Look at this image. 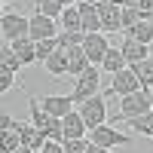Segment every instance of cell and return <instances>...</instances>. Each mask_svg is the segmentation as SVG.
<instances>
[{"label": "cell", "instance_id": "4", "mask_svg": "<svg viewBox=\"0 0 153 153\" xmlns=\"http://www.w3.org/2000/svg\"><path fill=\"white\" fill-rule=\"evenodd\" d=\"M80 113H83V120H86V126H89V132L107 123V104H104V98H101V95L83 101V104H80Z\"/></svg>", "mask_w": 153, "mask_h": 153}, {"label": "cell", "instance_id": "24", "mask_svg": "<svg viewBox=\"0 0 153 153\" xmlns=\"http://www.w3.org/2000/svg\"><path fill=\"white\" fill-rule=\"evenodd\" d=\"M0 68H9V71H19L22 68V58L12 52L9 43H3V49H0Z\"/></svg>", "mask_w": 153, "mask_h": 153}, {"label": "cell", "instance_id": "10", "mask_svg": "<svg viewBox=\"0 0 153 153\" xmlns=\"http://www.w3.org/2000/svg\"><path fill=\"white\" fill-rule=\"evenodd\" d=\"M16 132H19V138H22V147H31V150H37V153H40V150L46 147V141H49L34 123H19Z\"/></svg>", "mask_w": 153, "mask_h": 153}, {"label": "cell", "instance_id": "25", "mask_svg": "<svg viewBox=\"0 0 153 153\" xmlns=\"http://www.w3.org/2000/svg\"><path fill=\"white\" fill-rule=\"evenodd\" d=\"M58 43L68 46V49H71V46H83V43H86V31H61V34H58Z\"/></svg>", "mask_w": 153, "mask_h": 153}, {"label": "cell", "instance_id": "6", "mask_svg": "<svg viewBox=\"0 0 153 153\" xmlns=\"http://www.w3.org/2000/svg\"><path fill=\"white\" fill-rule=\"evenodd\" d=\"M92 144H98V147H123V144H132V138L129 135H123V132H117L113 126H98V129H92V138H89Z\"/></svg>", "mask_w": 153, "mask_h": 153}, {"label": "cell", "instance_id": "2", "mask_svg": "<svg viewBox=\"0 0 153 153\" xmlns=\"http://www.w3.org/2000/svg\"><path fill=\"white\" fill-rule=\"evenodd\" d=\"M153 110V95L147 92V89H141V92H132L126 95L120 101V117H141V113H150Z\"/></svg>", "mask_w": 153, "mask_h": 153}, {"label": "cell", "instance_id": "14", "mask_svg": "<svg viewBox=\"0 0 153 153\" xmlns=\"http://www.w3.org/2000/svg\"><path fill=\"white\" fill-rule=\"evenodd\" d=\"M65 49H68V46H65ZM86 68H89V55H86V49H83V46H71V49H68V74L80 76Z\"/></svg>", "mask_w": 153, "mask_h": 153}, {"label": "cell", "instance_id": "21", "mask_svg": "<svg viewBox=\"0 0 153 153\" xmlns=\"http://www.w3.org/2000/svg\"><path fill=\"white\" fill-rule=\"evenodd\" d=\"M126 37H132V40H138V43H144V46H147V43H153V25H150L147 19H141V22H138Z\"/></svg>", "mask_w": 153, "mask_h": 153}, {"label": "cell", "instance_id": "34", "mask_svg": "<svg viewBox=\"0 0 153 153\" xmlns=\"http://www.w3.org/2000/svg\"><path fill=\"white\" fill-rule=\"evenodd\" d=\"M16 153H37V150H31V147H19Z\"/></svg>", "mask_w": 153, "mask_h": 153}, {"label": "cell", "instance_id": "28", "mask_svg": "<svg viewBox=\"0 0 153 153\" xmlns=\"http://www.w3.org/2000/svg\"><path fill=\"white\" fill-rule=\"evenodd\" d=\"M12 83H16V71L9 68H0V92H9Z\"/></svg>", "mask_w": 153, "mask_h": 153}, {"label": "cell", "instance_id": "38", "mask_svg": "<svg viewBox=\"0 0 153 153\" xmlns=\"http://www.w3.org/2000/svg\"><path fill=\"white\" fill-rule=\"evenodd\" d=\"M0 153H6V150H0Z\"/></svg>", "mask_w": 153, "mask_h": 153}, {"label": "cell", "instance_id": "9", "mask_svg": "<svg viewBox=\"0 0 153 153\" xmlns=\"http://www.w3.org/2000/svg\"><path fill=\"white\" fill-rule=\"evenodd\" d=\"M98 16H101V31H123V6H113L110 0H98Z\"/></svg>", "mask_w": 153, "mask_h": 153}, {"label": "cell", "instance_id": "27", "mask_svg": "<svg viewBox=\"0 0 153 153\" xmlns=\"http://www.w3.org/2000/svg\"><path fill=\"white\" fill-rule=\"evenodd\" d=\"M0 141H3V150H6V153H16V150L22 147L19 132H0Z\"/></svg>", "mask_w": 153, "mask_h": 153}, {"label": "cell", "instance_id": "11", "mask_svg": "<svg viewBox=\"0 0 153 153\" xmlns=\"http://www.w3.org/2000/svg\"><path fill=\"white\" fill-rule=\"evenodd\" d=\"M40 104H43L46 113H52V117L65 120L68 113L74 110V98H71V95H46V98H40Z\"/></svg>", "mask_w": 153, "mask_h": 153}, {"label": "cell", "instance_id": "8", "mask_svg": "<svg viewBox=\"0 0 153 153\" xmlns=\"http://www.w3.org/2000/svg\"><path fill=\"white\" fill-rule=\"evenodd\" d=\"M110 89H113L120 98H126V95H132V92H141L144 86H141V80H138V74H135L132 68H126V71H120V74H113Z\"/></svg>", "mask_w": 153, "mask_h": 153}, {"label": "cell", "instance_id": "3", "mask_svg": "<svg viewBox=\"0 0 153 153\" xmlns=\"http://www.w3.org/2000/svg\"><path fill=\"white\" fill-rule=\"evenodd\" d=\"M31 31V19L25 16H16V12H6L3 19H0V34H3V43H16L22 37H28Z\"/></svg>", "mask_w": 153, "mask_h": 153}, {"label": "cell", "instance_id": "12", "mask_svg": "<svg viewBox=\"0 0 153 153\" xmlns=\"http://www.w3.org/2000/svg\"><path fill=\"white\" fill-rule=\"evenodd\" d=\"M80 19H83V31L86 34H98L101 31V16H98V3L95 0H80Z\"/></svg>", "mask_w": 153, "mask_h": 153}, {"label": "cell", "instance_id": "17", "mask_svg": "<svg viewBox=\"0 0 153 153\" xmlns=\"http://www.w3.org/2000/svg\"><path fill=\"white\" fill-rule=\"evenodd\" d=\"M9 46H12V52L22 58V65H34L37 61V43L31 40V37H22V40L9 43Z\"/></svg>", "mask_w": 153, "mask_h": 153}, {"label": "cell", "instance_id": "13", "mask_svg": "<svg viewBox=\"0 0 153 153\" xmlns=\"http://www.w3.org/2000/svg\"><path fill=\"white\" fill-rule=\"evenodd\" d=\"M86 120H83V113L80 110H71L65 120H61V132H65V141H76V138H83L86 135Z\"/></svg>", "mask_w": 153, "mask_h": 153}, {"label": "cell", "instance_id": "33", "mask_svg": "<svg viewBox=\"0 0 153 153\" xmlns=\"http://www.w3.org/2000/svg\"><path fill=\"white\" fill-rule=\"evenodd\" d=\"M86 153H110V150H107V147H98V144L89 141V150H86Z\"/></svg>", "mask_w": 153, "mask_h": 153}, {"label": "cell", "instance_id": "29", "mask_svg": "<svg viewBox=\"0 0 153 153\" xmlns=\"http://www.w3.org/2000/svg\"><path fill=\"white\" fill-rule=\"evenodd\" d=\"M89 150V141L86 138H76V141H65V153H86Z\"/></svg>", "mask_w": 153, "mask_h": 153}, {"label": "cell", "instance_id": "26", "mask_svg": "<svg viewBox=\"0 0 153 153\" xmlns=\"http://www.w3.org/2000/svg\"><path fill=\"white\" fill-rule=\"evenodd\" d=\"M58 46H61V43H58V37H55V40H40V43H37V58H40V61H46V58L52 55Z\"/></svg>", "mask_w": 153, "mask_h": 153}, {"label": "cell", "instance_id": "31", "mask_svg": "<svg viewBox=\"0 0 153 153\" xmlns=\"http://www.w3.org/2000/svg\"><path fill=\"white\" fill-rule=\"evenodd\" d=\"M16 126H19V123L12 120L9 113H3V117H0V132H16Z\"/></svg>", "mask_w": 153, "mask_h": 153}, {"label": "cell", "instance_id": "23", "mask_svg": "<svg viewBox=\"0 0 153 153\" xmlns=\"http://www.w3.org/2000/svg\"><path fill=\"white\" fill-rule=\"evenodd\" d=\"M132 71L138 74V80H141V86H144V89H150V86H153V58L138 61V65H135Z\"/></svg>", "mask_w": 153, "mask_h": 153}, {"label": "cell", "instance_id": "5", "mask_svg": "<svg viewBox=\"0 0 153 153\" xmlns=\"http://www.w3.org/2000/svg\"><path fill=\"white\" fill-rule=\"evenodd\" d=\"M61 31H58V25H55V19H46V16H40V12H34L31 16V31H28V37L34 43H40V40H55Z\"/></svg>", "mask_w": 153, "mask_h": 153}, {"label": "cell", "instance_id": "15", "mask_svg": "<svg viewBox=\"0 0 153 153\" xmlns=\"http://www.w3.org/2000/svg\"><path fill=\"white\" fill-rule=\"evenodd\" d=\"M120 49H123L126 61H129V68H135L138 61H144V58H147V46H144V43H138V40H132V37H126Z\"/></svg>", "mask_w": 153, "mask_h": 153}, {"label": "cell", "instance_id": "7", "mask_svg": "<svg viewBox=\"0 0 153 153\" xmlns=\"http://www.w3.org/2000/svg\"><path fill=\"white\" fill-rule=\"evenodd\" d=\"M86 55H89V65H101L104 61V55L110 52V40H107V34L104 31H98V34H86Z\"/></svg>", "mask_w": 153, "mask_h": 153}, {"label": "cell", "instance_id": "22", "mask_svg": "<svg viewBox=\"0 0 153 153\" xmlns=\"http://www.w3.org/2000/svg\"><path fill=\"white\" fill-rule=\"evenodd\" d=\"M37 12L40 16H46V19H61V12H65V3L61 0H37Z\"/></svg>", "mask_w": 153, "mask_h": 153}, {"label": "cell", "instance_id": "30", "mask_svg": "<svg viewBox=\"0 0 153 153\" xmlns=\"http://www.w3.org/2000/svg\"><path fill=\"white\" fill-rule=\"evenodd\" d=\"M132 6H135V9H138V12H141V16L147 19L150 12H153V0H132Z\"/></svg>", "mask_w": 153, "mask_h": 153}, {"label": "cell", "instance_id": "37", "mask_svg": "<svg viewBox=\"0 0 153 153\" xmlns=\"http://www.w3.org/2000/svg\"><path fill=\"white\" fill-rule=\"evenodd\" d=\"M3 3H9V0H3Z\"/></svg>", "mask_w": 153, "mask_h": 153}, {"label": "cell", "instance_id": "32", "mask_svg": "<svg viewBox=\"0 0 153 153\" xmlns=\"http://www.w3.org/2000/svg\"><path fill=\"white\" fill-rule=\"evenodd\" d=\"M40 153H65V144H61V141H46V147Z\"/></svg>", "mask_w": 153, "mask_h": 153}, {"label": "cell", "instance_id": "36", "mask_svg": "<svg viewBox=\"0 0 153 153\" xmlns=\"http://www.w3.org/2000/svg\"><path fill=\"white\" fill-rule=\"evenodd\" d=\"M147 22H150V25H153V12H150V16H147Z\"/></svg>", "mask_w": 153, "mask_h": 153}, {"label": "cell", "instance_id": "1", "mask_svg": "<svg viewBox=\"0 0 153 153\" xmlns=\"http://www.w3.org/2000/svg\"><path fill=\"white\" fill-rule=\"evenodd\" d=\"M95 92H98V65H89V68L74 80L71 98H74V104H83V101L95 98Z\"/></svg>", "mask_w": 153, "mask_h": 153}, {"label": "cell", "instance_id": "35", "mask_svg": "<svg viewBox=\"0 0 153 153\" xmlns=\"http://www.w3.org/2000/svg\"><path fill=\"white\" fill-rule=\"evenodd\" d=\"M61 3H65V6H74V3H80V0H61Z\"/></svg>", "mask_w": 153, "mask_h": 153}, {"label": "cell", "instance_id": "18", "mask_svg": "<svg viewBox=\"0 0 153 153\" xmlns=\"http://www.w3.org/2000/svg\"><path fill=\"white\" fill-rule=\"evenodd\" d=\"M101 68H104L107 74H120V71H126V68H129V61H126L123 49H113V46H110V52L104 55V61H101Z\"/></svg>", "mask_w": 153, "mask_h": 153}, {"label": "cell", "instance_id": "20", "mask_svg": "<svg viewBox=\"0 0 153 153\" xmlns=\"http://www.w3.org/2000/svg\"><path fill=\"white\" fill-rule=\"evenodd\" d=\"M61 31H83V19H80V6H65L61 12Z\"/></svg>", "mask_w": 153, "mask_h": 153}, {"label": "cell", "instance_id": "19", "mask_svg": "<svg viewBox=\"0 0 153 153\" xmlns=\"http://www.w3.org/2000/svg\"><path fill=\"white\" fill-rule=\"evenodd\" d=\"M126 123H129V129H135L138 135H150L153 138V110L150 113H141V117H126Z\"/></svg>", "mask_w": 153, "mask_h": 153}, {"label": "cell", "instance_id": "16", "mask_svg": "<svg viewBox=\"0 0 153 153\" xmlns=\"http://www.w3.org/2000/svg\"><path fill=\"white\" fill-rule=\"evenodd\" d=\"M43 68H46V74H52V76L68 74V49H65V46H58L55 52L43 61Z\"/></svg>", "mask_w": 153, "mask_h": 153}]
</instances>
